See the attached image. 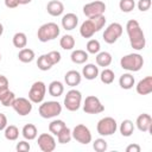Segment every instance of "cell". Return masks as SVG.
<instances>
[{
	"label": "cell",
	"mask_w": 152,
	"mask_h": 152,
	"mask_svg": "<svg viewBox=\"0 0 152 152\" xmlns=\"http://www.w3.org/2000/svg\"><path fill=\"white\" fill-rule=\"evenodd\" d=\"M0 62H1V53H0Z\"/></svg>",
	"instance_id": "cell-49"
},
{
	"label": "cell",
	"mask_w": 152,
	"mask_h": 152,
	"mask_svg": "<svg viewBox=\"0 0 152 152\" xmlns=\"http://www.w3.org/2000/svg\"><path fill=\"white\" fill-rule=\"evenodd\" d=\"M7 126V116L4 113H0V131H4Z\"/></svg>",
	"instance_id": "cell-43"
},
{
	"label": "cell",
	"mask_w": 152,
	"mask_h": 152,
	"mask_svg": "<svg viewBox=\"0 0 152 152\" xmlns=\"http://www.w3.org/2000/svg\"><path fill=\"white\" fill-rule=\"evenodd\" d=\"M126 31L128 34V39H129V44L131 46L137 50L140 51L146 46V38L145 34L142 32V28L140 27L139 23L135 19H131L127 21L126 24Z\"/></svg>",
	"instance_id": "cell-1"
},
{
	"label": "cell",
	"mask_w": 152,
	"mask_h": 152,
	"mask_svg": "<svg viewBox=\"0 0 152 152\" xmlns=\"http://www.w3.org/2000/svg\"><path fill=\"white\" fill-rule=\"evenodd\" d=\"M46 11L52 17H59L64 12V5L59 0H51L46 5Z\"/></svg>",
	"instance_id": "cell-18"
},
{
	"label": "cell",
	"mask_w": 152,
	"mask_h": 152,
	"mask_svg": "<svg viewBox=\"0 0 152 152\" xmlns=\"http://www.w3.org/2000/svg\"><path fill=\"white\" fill-rule=\"evenodd\" d=\"M106 11V4L100 0H94L83 6V13L87 18H93L97 15H103Z\"/></svg>",
	"instance_id": "cell-11"
},
{
	"label": "cell",
	"mask_w": 152,
	"mask_h": 152,
	"mask_svg": "<svg viewBox=\"0 0 152 152\" xmlns=\"http://www.w3.org/2000/svg\"><path fill=\"white\" fill-rule=\"evenodd\" d=\"M140 151H141V147L138 144H131L126 147V152H140Z\"/></svg>",
	"instance_id": "cell-42"
},
{
	"label": "cell",
	"mask_w": 152,
	"mask_h": 152,
	"mask_svg": "<svg viewBox=\"0 0 152 152\" xmlns=\"http://www.w3.org/2000/svg\"><path fill=\"white\" fill-rule=\"evenodd\" d=\"M83 110L87 114H99L104 110V106L101 103L99 97L94 95H89L86 97L83 102Z\"/></svg>",
	"instance_id": "cell-12"
},
{
	"label": "cell",
	"mask_w": 152,
	"mask_h": 152,
	"mask_svg": "<svg viewBox=\"0 0 152 152\" xmlns=\"http://www.w3.org/2000/svg\"><path fill=\"white\" fill-rule=\"evenodd\" d=\"M2 33H4V25L0 23V36H2Z\"/></svg>",
	"instance_id": "cell-48"
},
{
	"label": "cell",
	"mask_w": 152,
	"mask_h": 152,
	"mask_svg": "<svg viewBox=\"0 0 152 152\" xmlns=\"http://www.w3.org/2000/svg\"><path fill=\"white\" fill-rule=\"evenodd\" d=\"M86 49H87V52L88 53L96 55L97 52H100V49H101L100 42L97 39H90V40H88V43L86 45Z\"/></svg>",
	"instance_id": "cell-35"
},
{
	"label": "cell",
	"mask_w": 152,
	"mask_h": 152,
	"mask_svg": "<svg viewBox=\"0 0 152 152\" xmlns=\"http://www.w3.org/2000/svg\"><path fill=\"white\" fill-rule=\"evenodd\" d=\"M21 134L25 140H34L38 135V131L33 124H26L21 129Z\"/></svg>",
	"instance_id": "cell-22"
},
{
	"label": "cell",
	"mask_w": 152,
	"mask_h": 152,
	"mask_svg": "<svg viewBox=\"0 0 152 152\" xmlns=\"http://www.w3.org/2000/svg\"><path fill=\"white\" fill-rule=\"evenodd\" d=\"M82 76L86 78V80H95L97 76H99V66L93 64V63H89V64H86L82 69Z\"/></svg>",
	"instance_id": "cell-20"
},
{
	"label": "cell",
	"mask_w": 152,
	"mask_h": 152,
	"mask_svg": "<svg viewBox=\"0 0 152 152\" xmlns=\"http://www.w3.org/2000/svg\"><path fill=\"white\" fill-rule=\"evenodd\" d=\"M151 5H152L151 0H139L138 4H137L138 10L141 11V12H146V11H148L150 7H151Z\"/></svg>",
	"instance_id": "cell-39"
},
{
	"label": "cell",
	"mask_w": 152,
	"mask_h": 152,
	"mask_svg": "<svg viewBox=\"0 0 152 152\" xmlns=\"http://www.w3.org/2000/svg\"><path fill=\"white\" fill-rule=\"evenodd\" d=\"M113 58H112V55L107 51H101V52H97L96 53V64L99 66H103V68H107L110 65Z\"/></svg>",
	"instance_id": "cell-23"
},
{
	"label": "cell",
	"mask_w": 152,
	"mask_h": 152,
	"mask_svg": "<svg viewBox=\"0 0 152 152\" xmlns=\"http://www.w3.org/2000/svg\"><path fill=\"white\" fill-rule=\"evenodd\" d=\"M2 87H8V80L6 76L0 75V88H2Z\"/></svg>",
	"instance_id": "cell-45"
},
{
	"label": "cell",
	"mask_w": 152,
	"mask_h": 152,
	"mask_svg": "<svg viewBox=\"0 0 152 152\" xmlns=\"http://www.w3.org/2000/svg\"><path fill=\"white\" fill-rule=\"evenodd\" d=\"M37 66H38V69L42 70V71H48V70H50V69L53 66V64H52V62L50 61L48 53L40 55V56L38 57V59H37Z\"/></svg>",
	"instance_id": "cell-28"
},
{
	"label": "cell",
	"mask_w": 152,
	"mask_h": 152,
	"mask_svg": "<svg viewBox=\"0 0 152 152\" xmlns=\"http://www.w3.org/2000/svg\"><path fill=\"white\" fill-rule=\"evenodd\" d=\"M65 122L63 120H59V119H56V120H52L50 124H49V132L53 135H57L64 127H65Z\"/></svg>",
	"instance_id": "cell-31"
},
{
	"label": "cell",
	"mask_w": 152,
	"mask_h": 152,
	"mask_svg": "<svg viewBox=\"0 0 152 152\" xmlns=\"http://www.w3.org/2000/svg\"><path fill=\"white\" fill-rule=\"evenodd\" d=\"M48 56H49V58H50V61L52 62L53 65H55V64H58V63L61 62V59H62L61 52H58V51H50V52L48 53Z\"/></svg>",
	"instance_id": "cell-40"
},
{
	"label": "cell",
	"mask_w": 152,
	"mask_h": 152,
	"mask_svg": "<svg viewBox=\"0 0 152 152\" xmlns=\"http://www.w3.org/2000/svg\"><path fill=\"white\" fill-rule=\"evenodd\" d=\"M17 1H18L19 5H27V4H30L32 0H17Z\"/></svg>",
	"instance_id": "cell-47"
},
{
	"label": "cell",
	"mask_w": 152,
	"mask_h": 152,
	"mask_svg": "<svg viewBox=\"0 0 152 152\" xmlns=\"http://www.w3.org/2000/svg\"><path fill=\"white\" fill-rule=\"evenodd\" d=\"M71 135L77 142H80L82 145H87V144L91 142V139H93L89 128L86 125H82V124L76 125L74 127V129L71 131Z\"/></svg>",
	"instance_id": "cell-10"
},
{
	"label": "cell",
	"mask_w": 152,
	"mask_h": 152,
	"mask_svg": "<svg viewBox=\"0 0 152 152\" xmlns=\"http://www.w3.org/2000/svg\"><path fill=\"white\" fill-rule=\"evenodd\" d=\"M12 107L15 110V113L20 116L28 115L32 112V102L25 97H15Z\"/></svg>",
	"instance_id": "cell-13"
},
{
	"label": "cell",
	"mask_w": 152,
	"mask_h": 152,
	"mask_svg": "<svg viewBox=\"0 0 152 152\" xmlns=\"http://www.w3.org/2000/svg\"><path fill=\"white\" fill-rule=\"evenodd\" d=\"M15 150H17L18 152H27V151L31 150V146H30V144H28L26 140H21V141H19V142L17 144Z\"/></svg>",
	"instance_id": "cell-41"
},
{
	"label": "cell",
	"mask_w": 152,
	"mask_h": 152,
	"mask_svg": "<svg viewBox=\"0 0 152 152\" xmlns=\"http://www.w3.org/2000/svg\"><path fill=\"white\" fill-rule=\"evenodd\" d=\"M12 42H13V45L18 49H24L27 44V37L24 32H17L14 33L13 38H12Z\"/></svg>",
	"instance_id": "cell-30"
},
{
	"label": "cell",
	"mask_w": 152,
	"mask_h": 152,
	"mask_svg": "<svg viewBox=\"0 0 152 152\" xmlns=\"http://www.w3.org/2000/svg\"><path fill=\"white\" fill-rule=\"evenodd\" d=\"M106 25V18L104 15H97L93 18H88L84 20L80 27V34L83 38H91L94 33L99 32L103 26Z\"/></svg>",
	"instance_id": "cell-2"
},
{
	"label": "cell",
	"mask_w": 152,
	"mask_h": 152,
	"mask_svg": "<svg viewBox=\"0 0 152 152\" xmlns=\"http://www.w3.org/2000/svg\"><path fill=\"white\" fill-rule=\"evenodd\" d=\"M10 91V89H8V87H2V88H0V100L2 99V96L5 95V94H7Z\"/></svg>",
	"instance_id": "cell-46"
},
{
	"label": "cell",
	"mask_w": 152,
	"mask_h": 152,
	"mask_svg": "<svg viewBox=\"0 0 152 152\" xmlns=\"http://www.w3.org/2000/svg\"><path fill=\"white\" fill-rule=\"evenodd\" d=\"M4 135H5V138H6L7 140L14 141V140H17L18 137H19V129H18V127L14 126V125H7L6 128L4 129Z\"/></svg>",
	"instance_id": "cell-29"
},
{
	"label": "cell",
	"mask_w": 152,
	"mask_h": 152,
	"mask_svg": "<svg viewBox=\"0 0 152 152\" xmlns=\"http://www.w3.org/2000/svg\"><path fill=\"white\" fill-rule=\"evenodd\" d=\"M5 6L7 8H15L19 6V4L17 0H5Z\"/></svg>",
	"instance_id": "cell-44"
},
{
	"label": "cell",
	"mask_w": 152,
	"mask_h": 152,
	"mask_svg": "<svg viewBox=\"0 0 152 152\" xmlns=\"http://www.w3.org/2000/svg\"><path fill=\"white\" fill-rule=\"evenodd\" d=\"M38 112L43 119H52L62 113V104L58 101H46L39 106Z\"/></svg>",
	"instance_id": "cell-5"
},
{
	"label": "cell",
	"mask_w": 152,
	"mask_h": 152,
	"mask_svg": "<svg viewBox=\"0 0 152 152\" xmlns=\"http://www.w3.org/2000/svg\"><path fill=\"white\" fill-rule=\"evenodd\" d=\"M122 32H124V27L121 24L112 23L106 27V30L103 32V40L107 44H114L121 37Z\"/></svg>",
	"instance_id": "cell-9"
},
{
	"label": "cell",
	"mask_w": 152,
	"mask_h": 152,
	"mask_svg": "<svg viewBox=\"0 0 152 152\" xmlns=\"http://www.w3.org/2000/svg\"><path fill=\"white\" fill-rule=\"evenodd\" d=\"M114 77H115L114 71L110 70V69H108V68H104L100 72V80H101V82L103 84H110V83H113Z\"/></svg>",
	"instance_id": "cell-34"
},
{
	"label": "cell",
	"mask_w": 152,
	"mask_h": 152,
	"mask_svg": "<svg viewBox=\"0 0 152 152\" xmlns=\"http://www.w3.org/2000/svg\"><path fill=\"white\" fill-rule=\"evenodd\" d=\"M82 103V94L77 89H70L64 97V107L70 112H76L80 109Z\"/></svg>",
	"instance_id": "cell-7"
},
{
	"label": "cell",
	"mask_w": 152,
	"mask_h": 152,
	"mask_svg": "<svg viewBox=\"0 0 152 152\" xmlns=\"http://www.w3.org/2000/svg\"><path fill=\"white\" fill-rule=\"evenodd\" d=\"M48 91H49V94L51 96L58 97L64 93V86L59 81H52L48 87Z\"/></svg>",
	"instance_id": "cell-25"
},
{
	"label": "cell",
	"mask_w": 152,
	"mask_h": 152,
	"mask_svg": "<svg viewBox=\"0 0 152 152\" xmlns=\"http://www.w3.org/2000/svg\"><path fill=\"white\" fill-rule=\"evenodd\" d=\"M59 45L63 50H72L75 46V38L71 34H64L59 40Z\"/></svg>",
	"instance_id": "cell-32"
},
{
	"label": "cell",
	"mask_w": 152,
	"mask_h": 152,
	"mask_svg": "<svg viewBox=\"0 0 152 152\" xmlns=\"http://www.w3.org/2000/svg\"><path fill=\"white\" fill-rule=\"evenodd\" d=\"M14 100H15V94L10 90L7 94H5V95L2 96V99L0 100V102H1L2 106H5V107H10V106L12 107Z\"/></svg>",
	"instance_id": "cell-38"
},
{
	"label": "cell",
	"mask_w": 152,
	"mask_h": 152,
	"mask_svg": "<svg viewBox=\"0 0 152 152\" xmlns=\"http://www.w3.org/2000/svg\"><path fill=\"white\" fill-rule=\"evenodd\" d=\"M34 57H36L34 56V51L32 49H28V48L20 49V51L18 53V58L23 63H31L34 59Z\"/></svg>",
	"instance_id": "cell-27"
},
{
	"label": "cell",
	"mask_w": 152,
	"mask_h": 152,
	"mask_svg": "<svg viewBox=\"0 0 152 152\" xmlns=\"http://www.w3.org/2000/svg\"><path fill=\"white\" fill-rule=\"evenodd\" d=\"M62 27L65 30V31H71L74 30L77 24H78V17L75 14V13H66L62 17Z\"/></svg>",
	"instance_id": "cell-17"
},
{
	"label": "cell",
	"mask_w": 152,
	"mask_h": 152,
	"mask_svg": "<svg viewBox=\"0 0 152 152\" xmlns=\"http://www.w3.org/2000/svg\"><path fill=\"white\" fill-rule=\"evenodd\" d=\"M64 81L66 83V86L69 87H76L81 83L82 81V75L77 71V70H69L66 71V74L64 75Z\"/></svg>",
	"instance_id": "cell-19"
},
{
	"label": "cell",
	"mask_w": 152,
	"mask_h": 152,
	"mask_svg": "<svg viewBox=\"0 0 152 152\" xmlns=\"http://www.w3.org/2000/svg\"><path fill=\"white\" fill-rule=\"evenodd\" d=\"M135 83V80L133 77V75H131L129 72H126V74H122L119 78V86L122 88V89H132L133 86Z\"/></svg>",
	"instance_id": "cell-24"
},
{
	"label": "cell",
	"mask_w": 152,
	"mask_h": 152,
	"mask_svg": "<svg viewBox=\"0 0 152 152\" xmlns=\"http://www.w3.org/2000/svg\"><path fill=\"white\" fill-rule=\"evenodd\" d=\"M108 145H107V141L103 139V138H99V139H95V141L93 142V148L96 151V152H104L107 150Z\"/></svg>",
	"instance_id": "cell-37"
},
{
	"label": "cell",
	"mask_w": 152,
	"mask_h": 152,
	"mask_svg": "<svg viewBox=\"0 0 152 152\" xmlns=\"http://www.w3.org/2000/svg\"><path fill=\"white\" fill-rule=\"evenodd\" d=\"M119 131L121 133L122 137H131L134 132V124L133 121L126 119V120H122V122L120 124V127H119Z\"/></svg>",
	"instance_id": "cell-26"
},
{
	"label": "cell",
	"mask_w": 152,
	"mask_h": 152,
	"mask_svg": "<svg viewBox=\"0 0 152 152\" xmlns=\"http://www.w3.org/2000/svg\"><path fill=\"white\" fill-rule=\"evenodd\" d=\"M46 94V86L43 81H36L28 90V100L32 103H42Z\"/></svg>",
	"instance_id": "cell-8"
},
{
	"label": "cell",
	"mask_w": 152,
	"mask_h": 152,
	"mask_svg": "<svg viewBox=\"0 0 152 152\" xmlns=\"http://www.w3.org/2000/svg\"><path fill=\"white\" fill-rule=\"evenodd\" d=\"M137 128L140 132H152V118L147 113H142L137 118Z\"/></svg>",
	"instance_id": "cell-15"
},
{
	"label": "cell",
	"mask_w": 152,
	"mask_h": 152,
	"mask_svg": "<svg viewBox=\"0 0 152 152\" xmlns=\"http://www.w3.org/2000/svg\"><path fill=\"white\" fill-rule=\"evenodd\" d=\"M37 144L43 152H52L56 148V140L53 138V134L50 133H42L40 135H38Z\"/></svg>",
	"instance_id": "cell-14"
},
{
	"label": "cell",
	"mask_w": 152,
	"mask_h": 152,
	"mask_svg": "<svg viewBox=\"0 0 152 152\" xmlns=\"http://www.w3.org/2000/svg\"><path fill=\"white\" fill-rule=\"evenodd\" d=\"M116 129H118L116 120L112 116H104V118L100 119L96 125V131L102 137L112 135L116 132Z\"/></svg>",
	"instance_id": "cell-6"
},
{
	"label": "cell",
	"mask_w": 152,
	"mask_h": 152,
	"mask_svg": "<svg viewBox=\"0 0 152 152\" xmlns=\"http://www.w3.org/2000/svg\"><path fill=\"white\" fill-rule=\"evenodd\" d=\"M135 7V2L134 0H120L119 1V8L121 10V12L124 13H129L134 10Z\"/></svg>",
	"instance_id": "cell-36"
},
{
	"label": "cell",
	"mask_w": 152,
	"mask_h": 152,
	"mask_svg": "<svg viewBox=\"0 0 152 152\" xmlns=\"http://www.w3.org/2000/svg\"><path fill=\"white\" fill-rule=\"evenodd\" d=\"M135 90L139 95H148L152 93V76H146L140 80L135 86Z\"/></svg>",
	"instance_id": "cell-16"
},
{
	"label": "cell",
	"mask_w": 152,
	"mask_h": 152,
	"mask_svg": "<svg viewBox=\"0 0 152 152\" xmlns=\"http://www.w3.org/2000/svg\"><path fill=\"white\" fill-rule=\"evenodd\" d=\"M89 56H88V52L84 51V50H81V49H77V50H74L71 52V56H70V59L72 63L75 64H83L88 61Z\"/></svg>",
	"instance_id": "cell-21"
},
{
	"label": "cell",
	"mask_w": 152,
	"mask_h": 152,
	"mask_svg": "<svg viewBox=\"0 0 152 152\" xmlns=\"http://www.w3.org/2000/svg\"><path fill=\"white\" fill-rule=\"evenodd\" d=\"M144 65V58L139 53H128L120 59V66L127 71H139Z\"/></svg>",
	"instance_id": "cell-4"
},
{
	"label": "cell",
	"mask_w": 152,
	"mask_h": 152,
	"mask_svg": "<svg viewBox=\"0 0 152 152\" xmlns=\"http://www.w3.org/2000/svg\"><path fill=\"white\" fill-rule=\"evenodd\" d=\"M56 137H57V140H58L59 144H68V142H70V140L72 139L71 129L65 126Z\"/></svg>",
	"instance_id": "cell-33"
},
{
	"label": "cell",
	"mask_w": 152,
	"mask_h": 152,
	"mask_svg": "<svg viewBox=\"0 0 152 152\" xmlns=\"http://www.w3.org/2000/svg\"><path fill=\"white\" fill-rule=\"evenodd\" d=\"M59 32H61V28L56 23H45L38 28L37 37H38V40H40L42 43H46L56 39L59 36Z\"/></svg>",
	"instance_id": "cell-3"
}]
</instances>
